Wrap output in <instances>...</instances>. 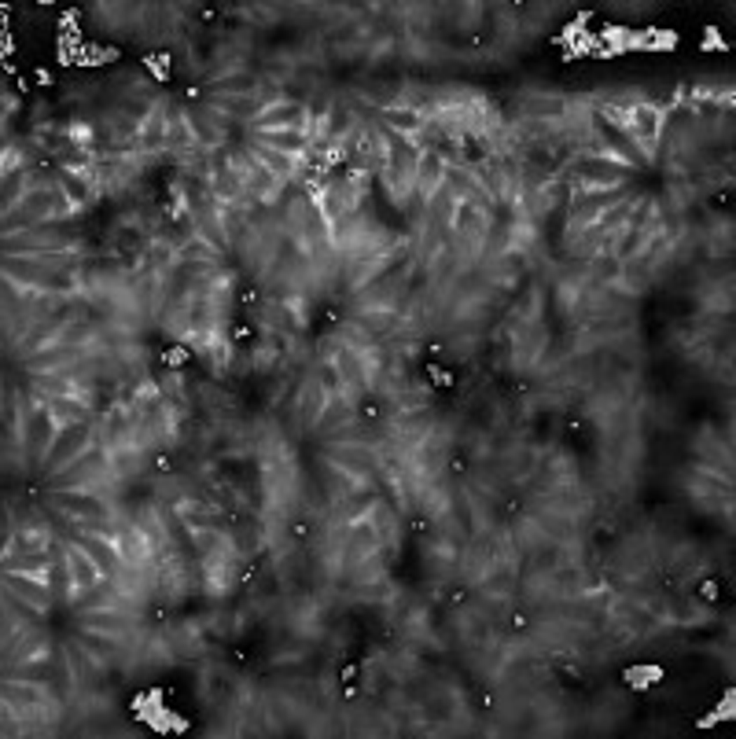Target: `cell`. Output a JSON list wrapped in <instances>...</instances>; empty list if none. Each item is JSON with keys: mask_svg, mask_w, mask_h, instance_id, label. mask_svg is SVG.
Segmentation results:
<instances>
[{"mask_svg": "<svg viewBox=\"0 0 736 739\" xmlns=\"http://www.w3.org/2000/svg\"><path fill=\"white\" fill-rule=\"evenodd\" d=\"M8 589L15 592V596H22V600H30L34 607H41V611L48 607V585L37 582V577H26V574L8 570Z\"/></svg>", "mask_w": 736, "mask_h": 739, "instance_id": "cell-5", "label": "cell"}, {"mask_svg": "<svg viewBox=\"0 0 736 739\" xmlns=\"http://www.w3.org/2000/svg\"><path fill=\"white\" fill-rule=\"evenodd\" d=\"M218 107H225L228 114H236V118H258V114L265 111V99H254V96H221Z\"/></svg>", "mask_w": 736, "mask_h": 739, "instance_id": "cell-9", "label": "cell"}, {"mask_svg": "<svg viewBox=\"0 0 736 739\" xmlns=\"http://www.w3.org/2000/svg\"><path fill=\"white\" fill-rule=\"evenodd\" d=\"M34 81H37V89H48V85H52L55 78H52V70H48V66H37V70H34Z\"/></svg>", "mask_w": 736, "mask_h": 739, "instance_id": "cell-19", "label": "cell"}, {"mask_svg": "<svg viewBox=\"0 0 736 739\" xmlns=\"http://www.w3.org/2000/svg\"><path fill=\"white\" fill-rule=\"evenodd\" d=\"M254 143L284 155H306L310 151V136L302 129H254Z\"/></svg>", "mask_w": 736, "mask_h": 739, "instance_id": "cell-2", "label": "cell"}, {"mask_svg": "<svg viewBox=\"0 0 736 739\" xmlns=\"http://www.w3.org/2000/svg\"><path fill=\"white\" fill-rule=\"evenodd\" d=\"M8 699H15V703H41V699H45V688H37V684H11V680H8Z\"/></svg>", "mask_w": 736, "mask_h": 739, "instance_id": "cell-12", "label": "cell"}, {"mask_svg": "<svg viewBox=\"0 0 736 739\" xmlns=\"http://www.w3.org/2000/svg\"><path fill=\"white\" fill-rule=\"evenodd\" d=\"M4 570H15V574H26V577H37V582H48L52 552L48 548H37V552H15V559L8 556Z\"/></svg>", "mask_w": 736, "mask_h": 739, "instance_id": "cell-3", "label": "cell"}, {"mask_svg": "<svg viewBox=\"0 0 736 739\" xmlns=\"http://www.w3.org/2000/svg\"><path fill=\"white\" fill-rule=\"evenodd\" d=\"M251 339H254V324H251L247 313H239L236 324H232V342H251Z\"/></svg>", "mask_w": 736, "mask_h": 739, "instance_id": "cell-16", "label": "cell"}, {"mask_svg": "<svg viewBox=\"0 0 736 739\" xmlns=\"http://www.w3.org/2000/svg\"><path fill=\"white\" fill-rule=\"evenodd\" d=\"M67 567H70V589L74 592H92L99 585V563L89 556V548L67 544Z\"/></svg>", "mask_w": 736, "mask_h": 739, "instance_id": "cell-1", "label": "cell"}, {"mask_svg": "<svg viewBox=\"0 0 736 739\" xmlns=\"http://www.w3.org/2000/svg\"><path fill=\"white\" fill-rule=\"evenodd\" d=\"M652 680H662L659 666H633V670H626V684H633V688H644Z\"/></svg>", "mask_w": 736, "mask_h": 739, "instance_id": "cell-11", "label": "cell"}, {"mask_svg": "<svg viewBox=\"0 0 736 739\" xmlns=\"http://www.w3.org/2000/svg\"><path fill=\"white\" fill-rule=\"evenodd\" d=\"M254 158L262 162L272 177H287V173L295 169V155H284V151H272V148H262V143H254Z\"/></svg>", "mask_w": 736, "mask_h": 739, "instance_id": "cell-8", "label": "cell"}, {"mask_svg": "<svg viewBox=\"0 0 736 739\" xmlns=\"http://www.w3.org/2000/svg\"><path fill=\"white\" fill-rule=\"evenodd\" d=\"M162 365H166V368H181V365H188V350H184V346H173V350H166V353H162Z\"/></svg>", "mask_w": 736, "mask_h": 739, "instance_id": "cell-17", "label": "cell"}, {"mask_svg": "<svg viewBox=\"0 0 736 739\" xmlns=\"http://www.w3.org/2000/svg\"><path fill=\"white\" fill-rule=\"evenodd\" d=\"M718 592H721V589H718V582H714V577H707V582L700 585V596H703L707 603H714V600H718Z\"/></svg>", "mask_w": 736, "mask_h": 739, "instance_id": "cell-18", "label": "cell"}, {"mask_svg": "<svg viewBox=\"0 0 736 739\" xmlns=\"http://www.w3.org/2000/svg\"><path fill=\"white\" fill-rule=\"evenodd\" d=\"M169 140V125H166V114L162 111H151L148 114V122L140 125V148L144 151H155V148H162V143Z\"/></svg>", "mask_w": 736, "mask_h": 739, "instance_id": "cell-7", "label": "cell"}, {"mask_svg": "<svg viewBox=\"0 0 736 739\" xmlns=\"http://www.w3.org/2000/svg\"><path fill=\"white\" fill-rule=\"evenodd\" d=\"M67 136H70V143H78V148H89V143L96 140V125H89V122H70L67 125Z\"/></svg>", "mask_w": 736, "mask_h": 739, "instance_id": "cell-13", "label": "cell"}, {"mask_svg": "<svg viewBox=\"0 0 736 739\" xmlns=\"http://www.w3.org/2000/svg\"><path fill=\"white\" fill-rule=\"evenodd\" d=\"M254 302H258V291H254V287H239V306L247 309V306H254Z\"/></svg>", "mask_w": 736, "mask_h": 739, "instance_id": "cell-20", "label": "cell"}, {"mask_svg": "<svg viewBox=\"0 0 736 739\" xmlns=\"http://www.w3.org/2000/svg\"><path fill=\"white\" fill-rule=\"evenodd\" d=\"M383 122L391 129H398V133H405V136L424 133L427 129V118L416 107H383Z\"/></svg>", "mask_w": 736, "mask_h": 739, "instance_id": "cell-6", "label": "cell"}, {"mask_svg": "<svg viewBox=\"0 0 736 739\" xmlns=\"http://www.w3.org/2000/svg\"><path fill=\"white\" fill-rule=\"evenodd\" d=\"M450 471H453V474H464V471H468V463L457 456V460H450Z\"/></svg>", "mask_w": 736, "mask_h": 739, "instance_id": "cell-23", "label": "cell"}, {"mask_svg": "<svg viewBox=\"0 0 736 739\" xmlns=\"http://www.w3.org/2000/svg\"><path fill=\"white\" fill-rule=\"evenodd\" d=\"M416 181H420L424 195H435V192H438V184L445 181V162H442L438 151L416 155Z\"/></svg>", "mask_w": 736, "mask_h": 739, "instance_id": "cell-4", "label": "cell"}, {"mask_svg": "<svg viewBox=\"0 0 736 739\" xmlns=\"http://www.w3.org/2000/svg\"><path fill=\"white\" fill-rule=\"evenodd\" d=\"M295 537H310V523H302V519H298V523H295Z\"/></svg>", "mask_w": 736, "mask_h": 739, "instance_id": "cell-24", "label": "cell"}, {"mask_svg": "<svg viewBox=\"0 0 736 739\" xmlns=\"http://www.w3.org/2000/svg\"><path fill=\"white\" fill-rule=\"evenodd\" d=\"M144 63L151 66V74H155L158 81H169V52H155V55H148Z\"/></svg>", "mask_w": 736, "mask_h": 739, "instance_id": "cell-15", "label": "cell"}, {"mask_svg": "<svg viewBox=\"0 0 736 739\" xmlns=\"http://www.w3.org/2000/svg\"><path fill=\"white\" fill-rule=\"evenodd\" d=\"M133 621L122 618V614H85V629L92 633H125Z\"/></svg>", "mask_w": 736, "mask_h": 739, "instance_id": "cell-10", "label": "cell"}, {"mask_svg": "<svg viewBox=\"0 0 736 739\" xmlns=\"http://www.w3.org/2000/svg\"><path fill=\"white\" fill-rule=\"evenodd\" d=\"M424 372H427V379L435 383L438 390H457V375H453L450 368H442V365H435V360H431Z\"/></svg>", "mask_w": 736, "mask_h": 739, "instance_id": "cell-14", "label": "cell"}, {"mask_svg": "<svg viewBox=\"0 0 736 739\" xmlns=\"http://www.w3.org/2000/svg\"><path fill=\"white\" fill-rule=\"evenodd\" d=\"M339 680H342V684H354V680H357V666H354V662H346L342 670H339Z\"/></svg>", "mask_w": 736, "mask_h": 739, "instance_id": "cell-21", "label": "cell"}, {"mask_svg": "<svg viewBox=\"0 0 736 739\" xmlns=\"http://www.w3.org/2000/svg\"><path fill=\"white\" fill-rule=\"evenodd\" d=\"M361 416L376 419V416H380V404H376V401H365V404H361Z\"/></svg>", "mask_w": 736, "mask_h": 739, "instance_id": "cell-22", "label": "cell"}]
</instances>
